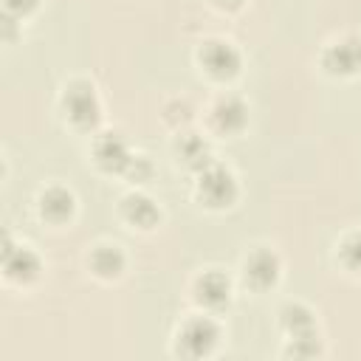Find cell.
Returning <instances> with one entry per match:
<instances>
[{
    "label": "cell",
    "mask_w": 361,
    "mask_h": 361,
    "mask_svg": "<svg viewBox=\"0 0 361 361\" xmlns=\"http://www.w3.org/2000/svg\"><path fill=\"white\" fill-rule=\"evenodd\" d=\"M62 107L68 113V118L76 124V127H96L99 118H102V107H99V96L93 90L90 82H71L65 87V96H62Z\"/></svg>",
    "instance_id": "6da1fadb"
},
{
    "label": "cell",
    "mask_w": 361,
    "mask_h": 361,
    "mask_svg": "<svg viewBox=\"0 0 361 361\" xmlns=\"http://www.w3.org/2000/svg\"><path fill=\"white\" fill-rule=\"evenodd\" d=\"M197 195L206 206L212 209H223L228 206L234 197H237V180L228 169L217 166V164H209L200 169V178H197Z\"/></svg>",
    "instance_id": "7a4b0ae2"
},
{
    "label": "cell",
    "mask_w": 361,
    "mask_h": 361,
    "mask_svg": "<svg viewBox=\"0 0 361 361\" xmlns=\"http://www.w3.org/2000/svg\"><path fill=\"white\" fill-rule=\"evenodd\" d=\"M220 341V330L212 319L206 316H197V319H189L183 324V330L178 333V350L189 358H197V355H209L214 350V344Z\"/></svg>",
    "instance_id": "3957f363"
},
{
    "label": "cell",
    "mask_w": 361,
    "mask_h": 361,
    "mask_svg": "<svg viewBox=\"0 0 361 361\" xmlns=\"http://www.w3.org/2000/svg\"><path fill=\"white\" fill-rule=\"evenodd\" d=\"M200 65L214 79H231L240 71V54L234 45H228L223 39H209L200 48Z\"/></svg>",
    "instance_id": "277c9868"
},
{
    "label": "cell",
    "mask_w": 361,
    "mask_h": 361,
    "mask_svg": "<svg viewBox=\"0 0 361 361\" xmlns=\"http://www.w3.org/2000/svg\"><path fill=\"white\" fill-rule=\"evenodd\" d=\"M3 271L8 279L14 282H31L39 276V257L25 248V245H14L6 234V243H3Z\"/></svg>",
    "instance_id": "5b68a950"
},
{
    "label": "cell",
    "mask_w": 361,
    "mask_h": 361,
    "mask_svg": "<svg viewBox=\"0 0 361 361\" xmlns=\"http://www.w3.org/2000/svg\"><path fill=\"white\" fill-rule=\"evenodd\" d=\"M322 62H324V68H327L330 73H338V76L355 73V71L361 68V39L347 37V39L330 45V48L324 51Z\"/></svg>",
    "instance_id": "8992f818"
},
{
    "label": "cell",
    "mask_w": 361,
    "mask_h": 361,
    "mask_svg": "<svg viewBox=\"0 0 361 361\" xmlns=\"http://www.w3.org/2000/svg\"><path fill=\"white\" fill-rule=\"evenodd\" d=\"M93 158H96V164H99L102 169H107V172H124V166L130 164L133 155H130V149H127V144H124L121 135L104 133V135L96 138Z\"/></svg>",
    "instance_id": "52a82bcc"
},
{
    "label": "cell",
    "mask_w": 361,
    "mask_h": 361,
    "mask_svg": "<svg viewBox=\"0 0 361 361\" xmlns=\"http://www.w3.org/2000/svg\"><path fill=\"white\" fill-rule=\"evenodd\" d=\"M245 279L254 288H271L279 279V257L268 248H257L245 257Z\"/></svg>",
    "instance_id": "ba28073f"
},
{
    "label": "cell",
    "mask_w": 361,
    "mask_h": 361,
    "mask_svg": "<svg viewBox=\"0 0 361 361\" xmlns=\"http://www.w3.org/2000/svg\"><path fill=\"white\" fill-rule=\"evenodd\" d=\"M195 296H197L200 305L217 310V307L228 305L231 282H228V276L220 274V271H206V274L197 276V282H195Z\"/></svg>",
    "instance_id": "9c48e42d"
},
{
    "label": "cell",
    "mask_w": 361,
    "mask_h": 361,
    "mask_svg": "<svg viewBox=\"0 0 361 361\" xmlns=\"http://www.w3.org/2000/svg\"><path fill=\"white\" fill-rule=\"evenodd\" d=\"M245 118H248V107L243 104V99H237V96L217 99V104H214V124L223 133H240L245 127Z\"/></svg>",
    "instance_id": "30bf717a"
},
{
    "label": "cell",
    "mask_w": 361,
    "mask_h": 361,
    "mask_svg": "<svg viewBox=\"0 0 361 361\" xmlns=\"http://www.w3.org/2000/svg\"><path fill=\"white\" fill-rule=\"evenodd\" d=\"M39 212L48 220L62 223V220H68L73 214V195L68 189H62V186H51V189H45L39 195Z\"/></svg>",
    "instance_id": "8fae6325"
},
{
    "label": "cell",
    "mask_w": 361,
    "mask_h": 361,
    "mask_svg": "<svg viewBox=\"0 0 361 361\" xmlns=\"http://www.w3.org/2000/svg\"><path fill=\"white\" fill-rule=\"evenodd\" d=\"M121 209H124V217L133 226H138V228H152L158 223V217H161L158 206L147 195H130V197H124Z\"/></svg>",
    "instance_id": "7c38bea8"
},
{
    "label": "cell",
    "mask_w": 361,
    "mask_h": 361,
    "mask_svg": "<svg viewBox=\"0 0 361 361\" xmlns=\"http://www.w3.org/2000/svg\"><path fill=\"white\" fill-rule=\"evenodd\" d=\"M90 268L104 276V279H113L124 271V254L118 245H96V251L90 254Z\"/></svg>",
    "instance_id": "4fadbf2b"
},
{
    "label": "cell",
    "mask_w": 361,
    "mask_h": 361,
    "mask_svg": "<svg viewBox=\"0 0 361 361\" xmlns=\"http://www.w3.org/2000/svg\"><path fill=\"white\" fill-rule=\"evenodd\" d=\"M175 149H178V155H180V161H183L186 166H192V169H203V166H209V147H206L203 138L186 133V135L178 138Z\"/></svg>",
    "instance_id": "5bb4252c"
},
{
    "label": "cell",
    "mask_w": 361,
    "mask_h": 361,
    "mask_svg": "<svg viewBox=\"0 0 361 361\" xmlns=\"http://www.w3.org/2000/svg\"><path fill=\"white\" fill-rule=\"evenodd\" d=\"M279 322L290 336H307L313 333V313L305 305H285L279 310Z\"/></svg>",
    "instance_id": "9a60e30c"
},
{
    "label": "cell",
    "mask_w": 361,
    "mask_h": 361,
    "mask_svg": "<svg viewBox=\"0 0 361 361\" xmlns=\"http://www.w3.org/2000/svg\"><path fill=\"white\" fill-rule=\"evenodd\" d=\"M293 341L288 344V355H293V358H310V355H319L322 353V347H319V341H316V336L313 333H307V336H290Z\"/></svg>",
    "instance_id": "2e32d148"
},
{
    "label": "cell",
    "mask_w": 361,
    "mask_h": 361,
    "mask_svg": "<svg viewBox=\"0 0 361 361\" xmlns=\"http://www.w3.org/2000/svg\"><path fill=\"white\" fill-rule=\"evenodd\" d=\"M341 262L350 271H361V234H353L341 243Z\"/></svg>",
    "instance_id": "e0dca14e"
},
{
    "label": "cell",
    "mask_w": 361,
    "mask_h": 361,
    "mask_svg": "<svg viewBox=\"0 0 361 361\" xmlns=\"http://www.w3.org/2000/svg\"><path fill=\"white\" fill-rule=\"evenodd\" d=\"M124 175H127L133 183L147 180V178L152 175V164H149V158H144V155H133L130 164L124 166Z\"/></svg>",
    "instance_id": "ac0fdd59"
},
{
    "label": "cell",
    "mask_w": 361,
    "mask_h": 361,
    "mask_svg": "<svg viewBox=\"0 0 361 361\" xmlns=\"http://www.w3.org/2000/svg\"><path fill=\"white\" fill-rule=\"evenodd\" d=\"M37 3H39V0H6L3 6H6V11H8V14L23 17V14L34 11V8H37Z\"/></svg>",
    "instance_id": "d6986e66"
},
{
    "label": "cell",
    "mask_w": 361,
    "mask_h": 361,
    "mask_svg": "<svg viewBox=\"0 0 361 361\" xmlns=\"http://www.w3.org/2000/svg\"><path fill=\"white\" fill-rule=\"evenodd\" d=\"M3 37H6V39L14 37V14H8V11L3 14Z\"/></svg>",
    "instance_id": "ffe728a7"
},
{
    "label": "cell",
    "mask_w": 361,
    "mask_h": 361,
    "mask_svg": "<svg viewBox=\"0 0 361 361\" xmlns=\"http://www.w3.org/2000/svg\"><path fill=\"white\" fill-rule=\"evenodd\" d=\"M217 6H223V8H240L243 6V0H214Z\"/></svg>",
    "instance_id": "44dd1931"
}]
</instances>
